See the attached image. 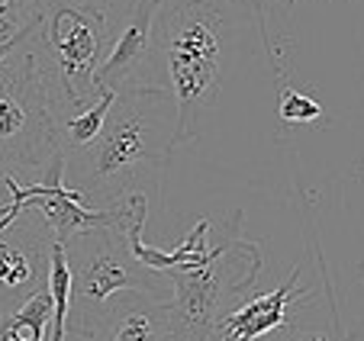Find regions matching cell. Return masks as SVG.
I'll list each match as a JSON object with an SVG mask.
<instances>
[{"instance_id":"1","label":"cell","mask_w":364,"mask_h":341,"mask_svg":"<svg viewBox=\"0 0 364 341\" xmlns=\"http://www.w3.org/2000/svg\"><path fill=\"white\" fill-rule=\"evenodd\" d=\"M174 151V100L168 90L129 87L113 97L94 142L68 151L65 184L84 206L107 210L129 193L161 190Z\"/></svg>"},{"instance_id":"2","label":"cell","mask_w":364,"mask_h":341,"mask_svg":"<svg viewBox=\"0 0 364 341\" xmlns=\"http://www.w3.org/2000/svg\"><path fill=\"white\" fill-rule=\"evenodd\" d=\"M229 0H161L151 23V58L161 90L174 100V145L197 139L226 71Z\"/></svg>"},{"instance_id":"3","label":"cell","mask_w":364,"mask_h":341,"mask_svg":"<svg viewBox=\"0 0 364 341\" xmlns=\"http://www.w3.org/2000/svg\"><path fill=\"white\" fill-rule=\"evenodd\" d=\"M39 29L0 65V178L10 174L23 184L46 178L62 158V90L42 68Z\"/></svg>"},{"instance_id":"4","label":"cell","mask_w":364,"mask_h":341,"mask_svg":"<svg viewBox=\"0 0 364 341\" xmlns=\"http://www.w3.org/2000/svg\"><path fill=\"white\" fill-rule=\"evenodd\" d=\"M71 271L68 332L100 338L113 309L129 293L168 300L171 283L161 271H151L132 254L129 239L117 225H90L62 242Z\"/></svg>"},{"instance_id":"5","label":"cell","mask_w":364,"mask_h":341,"mask_svg":"<svg viewBox=\"0 0 364 341\" xmlns=\"http://www.w3.org/2000/svg\"><path fill=\"white\" fill-rule=\"evenodd\" d=\"M262 271V254L248 242H226L206 264L168 271V325L174 341H210L229 313V300L248 290Z\"/></svg>"},{"instance_id":"6","label":"cell","mask_w":364,"mask_h":341,"mask_svg":"<svg viewBox=\"0 0 364 341\" xmlns=\"http://www.w3.org/2000/svg\"><path fill=\"white\" fill-rule=\"evenodd\" d=\"M42 45L55 62L62 103L84 109L103 94L94 71L110 48V16L97 0H46L42 7Z\"/></svg>"},{"instance_id":"7","label":"cell","mask_w":364,"mask_h":341,"mask_svg":"<svg viewBox=\"0 0 364 341\" xmlns=\"http://www.w3.org/2000/svg\"><path fill=\"white\" fill-rule=\"evenodd\" d=\"M161 0H126V13L117 23V36L94 71V84L100 90H129V87H155V58H151V23ZM110 23V26H113Z\"/></svg>"},{"instance_id":"8","label":"cell","mask_w":364,"mask_h":341,"mask_svg":"<svg viewBox=\"0 0 364 341\" xmlns=\"http://www.w3.org/2000/svg\"><path fill=\"white\" fill-rule=\"evenodd\" d=\"M52 229L42 219L36 232L16 235V219L0 229V313L7 315L26 296L46 287Z\"/></svg>"},{"instance_id":"9","label":"cell","mask_w":364,"mask_h":341,"mask_svg":"<svg viewBox=\"0 0 364 341\" xmlns=\"http://www.w3.org/2000/svg\"><path fill=\"white\" fill-rule=\"evenodd\" d=\"M303 296H309V287L300 283V264H296L277 290L252 296L248 303L229 309L216 325V341H262L281 328H290L294 303H300Z\"/></svg>"},{"instance_id":"10","label":"cell","mask_w":364,"mask_h":341,"mask_svg":"<svg viewBox=\"0 0 364 341\" xmlns=\"http://www.w3.org/2000/svg\"><path fill=\"white\" fill-rule=\"evenodd\" d=\"M165 303L168 300H151V296H142V293H129L113 309L100 338L103 341H174Z\"/></svg>"},{"instance_id":"11","label":"cell","mask_w":364,"mask_h":341,"mask_svg":"<svg viewBox=\"0 0 364 341\" xmlns=\"http://www.w3.org/2000/svg\"><path fill=\"white\" fill-rule=\"evenodd\" d=\"M48 322H52V300L48 290L39 287L14 313L0 319V341H46Z\"/></svg>"},{"instance_id":"12","label":"cell","mask_w":364,"mask_h":341,"mask_svg":"<svg viewBox=\"0 0 364 341\" xmlns=\"http://www.w3.org/2000/svg\"><path fill=\"white\" fill-rule=\"evenodd\" d=\"M113 97H117L113 90H103L90 107L62 113V119H58V145H62V155L77 151L87 142H94L97 132H100V126H103V119H107V109H110Z\"/></svg>"},{"instance_id":"13","label":"cell","mask_w":364,"mask_h":341,"mask_svg":"<svg viewBox=\"0 0 364 341\" xmlns=\"http://www.w3.org/2000/svg\"><path fill=\"white\" fill-rule=\"evenodd\" d=\"M46 0H0V39L20 33L33 16L42 13Z\"/></svg>"},{"instance_id":"14","label":"cell","mask_w":364,"mask_h":341,"mask_svg":"<svg viewBox=\"0 0 364 341\" xmlns=\"http://www.w3.org/2000/svg\"><path fill=\"white\" fill-rule=\"evenodd\" d=\"M319 117H323L319 100L294 90L290 84H281V119L284 123H313Z\"/></svg>"},{"instance_id":"15","label":"cell","mask_w":364,"mask_h":341,"mask_svg":"<svg viewBox=\"0 0 364 341\" xmlns=\"http://www.w3.org/2000/svg\"><path fill=\"white\" fill-rule=\"evenodd\" d=\"M39 26H42V13H39V16H33V20H29L26 26L20 29V33H14V36H10V39H0V65L7 62L10 55H14L16 48H20L23 42H26L29 36H33V33H36V29H39Z\"/></svg>"},{"instance_id":"16","label":"cell","mask_w":364,"mask_h":341,"mask_svg":"<svg viewBox=\"0 0 364 341\" xmlns=\"http://www.w3.org/2000/svg\"><path fill=\"white\" fill-rule=\"evenodd\" d=\"M284 341H332V338L323 332H300V328H290Z\"/></svg>"},{"instance_id":"17","label":"cell","mask_w":364,"mask_h":341,"mask_svg":"<svg viewBox=\"0 0 364 341\" xmlns=\"http://www.w3.org/2000/svg\"><path fill=\"white\" fill-rule=\"evenodd\" d=\"M97 4H100V7L107 10V13H110L113 7H119V4H126V0H97ZM229 4H242V7H245V10H255V7H258V0H229Z\"/></svg>"},{"instance_id":"18","label":"cell","mask_w":364,"mask_h":341,"mask_svg":"<svg viewBox=\"0 0 364 341\" xmlns=\"http://www.w3.org/2000/svg\"><path fill=\"white\" fill-rule=\"evenodd\" d=\"M7 203V190H4V180H0V206Z\"/></svg>"},{"instance_id":"19","label":"cell","mask_w":364,"mask_h":341,"mask_svg":"<svg viewBox=\"0 0 364 341\" xmlns=\"http://www.w3.org/2000/svg\"><path fill=\"white\" fill-rule=\"evenodd\" d=\"M0 319H4V313H0Z\"/></svg>"}]
</instances>
